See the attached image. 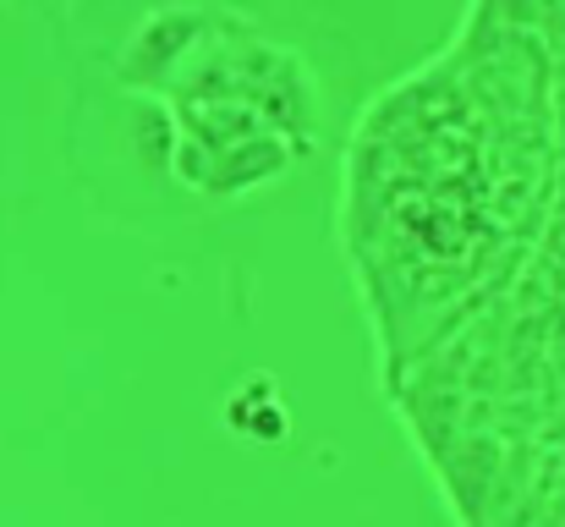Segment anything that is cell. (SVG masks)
I'll list each match as a JSON object with an SVG mask.
<instances>
[{
	"label": "cell",
	"instance_id": "cell-1",
	"mask_svg": "<svg viewBox=\"0 0 565 527\" xmlns=\"http://www.w3.org/2000/svg\"><path fill=\"white\" fill-rule=\"evenodd\" d=\"M297 155H308V149L291 133H258V138L225 144V149L171 144V176L203 198H242V192H258L275 176H286Z\"/></svg>",
	"mask_w": 565,
	"mask_h": 527
},
{
	"label": "cell",
	"instance_id": "cell-2",
	"mask_svg": "<svg viewBox=\"0 0 565 527\" xmlns=\"http://www.w3.org/2000/svg\"><path fill=\"white\" fill-rule=\"evenodd\" d=\"M214 28V11H198V6H171V11H154L121 50V83L127 88H149V94H166L177 83V72L188 66V55L203 44V33Z\"/></svg>",
	"mask_w": 565,
	"mask_h": 527
}]
</instances>
